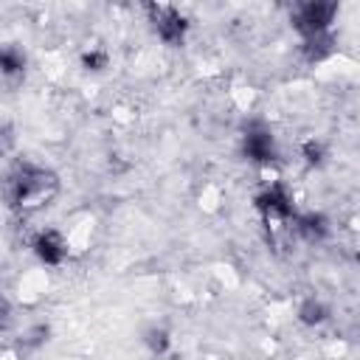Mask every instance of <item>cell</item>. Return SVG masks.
<instances>
[{"mask_svg":"<svg viewBox=\"0 0 360 360\" xmlns=\"http://www.w3.org/2000/svg\"><path fill=\"white\" fill-rule=\"evenodd\" d=\"M149 346H152V352H158V354L166 352V346H169V335H166L163 329H160V332H158V329L149 332Z\"/></svg>","mask_w":360,"mask_h":360,"instance_id":"7c38bea8","label":"cell"},{"mask_svg":"<svg viewBox=\"0 0 360 360\" xmlns=\"http://www.w3.org/2000/svg\"><path fill=\"white\" fill-rule=\"evenodd\" d=\"M82 62H84L87 70H101V68H107V53H101V51H90V53L82 56Z\"/></svg>","mask_w":360,"mask_h":360,"instance_id":"8fae6325","label":"cell"},{"mask_svg":"<svg viewBox=\"0 0 360 360\" xmlns=\"http://www.w3.org/2000/svg\"><path fill=\"white\" fill-rule=\"evenodd\" d=\"M298 315H301V321H304V323L315 326V323H323L329 312H326V307H323L321 301H304V304H301V309H298Z\"/></svg>","mask_w":360,"mask_h":360,"instance_id":"30bf717a","label":"cell"},{"mask_svg":"<svg viewBox=\"0 0 360 360\" xmlns=\"http://www.w3.org/2000/svg\"><path fill=\"white\" fill-rule=\"evenodd\" d=\"M8 309H11V307H8V301H6V295L0 292V323H3L6 318H8Z\"/></svg>","mask_w":360,"mask_h":360,"instance_id":"5bb4252c","label":"cell"},{"mask_svg":"<svg viewBox=\"0 0 360 360\" xmlns=\"http://www.w3.org/2000/svg\"><path fill=\"white\" fill-rule=\"evenodd\" d=\"M242 152L248 160L253 163H273L276 160V141H273V132L264 127V124H250L245 129V138H242Z\"/></svg>","mask_w":360,"mask_h":360,"instance_id":"277c9868","label":"cell"},{"mask_svg":"<svg viewBox=\"0 0 360 360\" xmlns=\"http://www.w3.org/2000/svg\"><path fill=\"white\" fill-rule=\"evenodd\" d=\"M304 53H307L309 62H321L323 56H329V53H332V39H329V34L307 37V42H304Z\"/></svg>","mask_w":360,"mask_h":360,"instance_id":"ba28073f","label":"cell"},{"mask_svg":"<svg viewBox=\"0 0 360 360\" xmlns=\"http://www.w3.org/2000/svg\"><path fill=\"white\" fill-rule=\"evenodd\" d=\"M304 155H307V163H321V155H323V149H321V143H307L304 146Z\"/></svg>","mask_w":360,"mask_h":360,"instance_id":"4fadbf2b","label":"cell"},{"mask_svg":"<svg viewBox=\"0 0 360 360\" xmlns=\"http://www.w3.org/2000/svg\"><path fill=\"white\" fill-rule=\"evenodd\" d=\"M326 231H329V225H326V219H323L321 214L298 217V233H301L304 239H309V242H321V239L326 236Z\"/></svg>","mask_w":360,"mask_h":360,"instance_id":"52a82bcc","label":"cell"},{"mask_svg":"<svg viewBox=\"0 0 360 360\" xmlns=\"http://www.w3.org/2000/svg\"><path fill=\"white\" fill-rule=\"evenodd\" d=\"M56 191H59L56 174L51 169L34 166V163L17 166L6 180V200L11 208H17L22 214L48 205L56 197Z\"/></svg>","mask_w":360,"mask_h":360,"instance_id":"6da1fadb","label":"cell"},{"mask_svg":"<svg viewBox=\"0 0 360 360\" xmlns=\"http://www.w3.org/2000/svg\"><path fill=\"white\" fill-rule=\"evenodd\" d=\"M256 208L264 214V217H276V219H284L292 214V200L287 194L284 186H270L264 188L259 197H256Z\"/></svg>","mask_w":360,"mask_h":360,"instance_id":"5b68a950","label":"cell"},{"mask_svg":"<svg viewBox=\"0 0 360 360\" xmlns=\"http://www.w3.org/2000/svg\"><path fill=\"white\" fill-rule=\"evenodd\" d=\"M22 68H25V56L17 48H11V45L0 48V73L3 76H17V73H22Z\"/></svg>","mask_w":360,"mask_h":360,"instance_id":"9c48e42d","label":"cell"},{"mask_svg":"<svg viewBox=\"0 0 360 360\" xmlns=\"http://www.w3.org/2000/svg\"><path fill=\"white\" fill-rule=\"evenodd\" d=\"M146 11H149V20H152V28L158 31V37L166 45H180L183 42V37L188 31V22L174 6H163V3L155 6L152 3V6H146Z\"/></svg>","mask_w":360,"mask_h":360,"instance_id":"3957f363","label":"cell"},{"mask_svg":"<svg viewBox=\"0 0 360 360\" xmlns=\"http://www.w3.org/2000/svg\"><path fill=\"white\" fill-rule=\"evenodd\" d=\"M335 14H338V3H332V0H309V3H301L292 11V25L304 37L326 34V28H329Z\"/></svg>","mask_w":360,"mask_h":360,"instance_id":"7a4b0ae2","label":"cell"},{"mask_svg":"<svg viewBox=\"0 0 360 360\" xmlns=\"http://www.w3.org/2000/svg\"><path fill=\"white\" fill-rule=\"evenodd\" d=\"M34 253H37V259L45 262V264H59V262L65 259L68 248H65V242H62V236H59L56 231H45V233H39V236L34 239Z\"/></svg>","mask_w":360,"mask_h":360,"instance_id":"8992f818","label":"cell"}]
</instances>
